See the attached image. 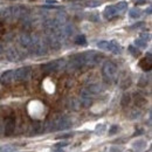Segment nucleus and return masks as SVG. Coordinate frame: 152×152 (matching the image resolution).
<instances>
[{
	"label": "nucleus",
	"instance_id": "obj_1",
	"mask_svg": "<svg viewBox=\"0 0 152 152\" xmlns=\"http://www.w3.org/2000/svg\"><path fill=\"white\" fill-rule=\"evenodd\" d=\"M72 121L68 117H58L53 119L47 124V129L45 131H58V130H66L72 126Z\"/></svg>",
	"mask_w": 152,
	"mask_h": 152
},
{
	"label": "nucleus",
	"instance_id": "obj_2",
	"mask_svg": "<svg viewBox=\"0 0 152 152\" xmlns=\"http://www.w3.org/2000/svg\"><path fill=\"white\" fill-rule=\"evenodd\" d=\"M28 10L26 7H22V6H11L8 8H6L4 11V18L8 20H13V19H20V18H23L26 15H28Z\"/></svg>",
	"mask_w": 152,
	"mask_h": 152
},
{
	"label": "nucleus",
	"instance_id": "obj_3",
	"mask_svg": "<svg viewBox=\"0 0 152 152\" xmlns=\"http://www.w3.org/2000/svg\"><path fill=\"white\" fill-rule=\"evenodd\" d=\"M28 50H31L37 56H42V55L47 54L48 48H47V46L45 45V42L41 39L38 38V37H33V43H32V46H31V48Z\"/></svg>",
	"mask_w": 152,
	"mask_h": 152
},
{
	"label": "nucleus",
	"instance_id": "obj_4",
	"mask_svg": "<svg viewBox=\"0 0 152 152\" xmlns=\"http://www.w3.org/2000/svg\"><path fill=\"white\" fill-rule=\"evenodd\" d=\"M102 74L107 81H113L117 75V67L114 62L105 61L102 66Z\"/></svg>",
	"mask_w": 152,
	"mask_h": 152
},
{
	"label": "nucleus",
	"instance_id": "obj_5",
	"mask_svg": "<svg viewBox=\"0 0 152 152\" xmlns=\"http://www.w3.org/2000/svg\"><path fill=\"white\" fill-rule=\"evenodd\" d=\"M64 67H66V61L63 58H58V60H54V61H50V62H47V63L42 64L41 69L46 73H50V72L61 70Z\"/></svg>",
	"mask_w": 152,
	"mask_h": 152
},
{
	"label": "nucleus",
	"instance_id": "obj_6",
	"mask_svg": "<svg viewBox=\"0 0 152 152\" xmlns=\"http://www.w3.org/2000/svg\"><path fill=\"white\" fill-rule=\"evenodd\" d=\"M45 45L47 46V47H49L50 49H53V50H57V49H60L61 48V41L56 39L54 35H52V34H48L46 39H45Z\"/></svg>",
	"mask_w": 152,
	"mask_h": 152
},
{
	"label": "nucleus",
	"instance_id": "obj_7",
	"mask_svg": "<svg viewBox=\"0 0 152 152\" xmlns=\"http://www.w3.org/2000/svg\"><path fill=\"white\" fill-rule=\"evenodd\" d=\"M29 75H31V67H21L14 70V80L17 81L27 80Z\"/></svg>",
	"mask_w": 152,
	"mask_h": 152
},
{
	"label": "nucleus",
	"instance_id": "obj_8",
	"mask_svg": "<svg viewBox=\"0 0 152 152\" xmlns=\"http://www.w3.org/2000/svg\"><path fill=\"white\" fill-rule=\"evenodd\" d=\"M19 43L20 46L25 49H29L32 43H33V35L29 34H21L19 38Z\"/></svg>",
	"mask_w": 152,
	"mask_h": 152
},
{
	"label": "nucleus",
	"instance_id": "obj_9",
	"mask_svg": "<svg viewBox=\"0 0 152 152\" xmlns=\"http://www.w3.org/2000/svg\"><path fill=\"white\" fill-rule=\"evenodd\" d=\"M91 102H93V98H91V95L84 89V90H82L81 91V98H80V105H82V107H84V108H88V107H90V104H91Z\"/></svg>",
	"mask_w": 152,
	"mask_h": 152
},
{
	"label": "nucleus",
	"instance_id": "obj_10",
	"mask_svg": "<svg viewBox=\"0 0 152 152\" xmlns=\"http://www.w3.org/2000/svg\"><path fill=\"white\" fill-rule=\"evenodd\" d=\"M13 81H14V70H6L5 73H2V75L0 77V82L4 86H7Z\"/></svg>",
	"mask_w": 152,
	"mask_h": 152
},
{
	"label": "nucleus",
	"instance_id": "obj_11",
	"mask_svg": "<svg viewBox=\"0 0 152 152\" xmlns=\"http://www.w3.org/2000/svg\"><path fill=\"white\" fill-rule=\"evenodd\" d=\"M6 57L8 61L11 62H15V61H19L21 56H20V53L15 49V48H10L6 50Z\"/></svg>",
	"mask_w": 152,
	"mask_h": 152
},
{
	"label": "nucleus",
	"instance_id": "obj_12",
	"mask_svg": "<svg viewBox=\"0 0 152 152\" xmlns=\"http://www.w3.org/2000/svg\"><path fill=\"white\" fill-rule=\"evenodd\" d=\"M15 129V121L13 118H8L5 124V136H11Z\"/></svg>",
	"mask_w": 152,
	"mask_h": 152
},
{
	"label": "nucleus",
	"instance_id": "obj_13",
	"mask_svg": "<svg viewBox=\"0 0 152 152\" xmlns=\"http://www.w3.org/2000/svg\"><path fill=\"white\" fill-rule=\"evenodd\" d=\"M146 145H148V143L145 139H137L132 143V149L136 152H140L146 148Z\"/></svg>",
	"mask_w": 152,
	"mask_h": 152
},
{
	"label": "nucleus",
	"instance_id": "obj_14",
	"mask_svg": "<svg viewBox=\"0 0 152 152\" xmlns=\"http://www.w3.org/2000/svg\"><path fill=\"white\" fill-rule=\"evenodd\" d=\"M107 50H109V52H111L114 54H121L122 48H121V46L115 40H113V41H109V45H108V49Z\"/></svg>",
	"mask_w": 152,
	"mask_h": 152
},
{
	"label": "nucleus",
	"instance_id": "obj_15",
	"mask_svg": "<svg viewBox=\"0 0 152 152\" xmlns=\"http://www.w3.org/2000/svg\"><path fill=\"white\" fill-rule=\"evenodd\" d=\"M116 14H117V11H116L115 6H108V7H105V10H104V12H103L104 18L108 20L113 19Z\"/></svg>",
	"mask_w": 152,
	"mask_h": 152
},
{
	"label": "nucleus",
	"instance_id": "obj_16",
	"mask_svg": "<svg viewBox=\"0 0 152 152\" xmlns=\"http://www.w3.org/2000/svg\"><path fill=\"white\" fill-rule=\"evenodd\" d=\"M90 95H97V94H99L101 91H102V86H99V84H97V83H95V84H90L87 89H86Z\"/></svg>",
	"mask_w": 152,
	"mask_h": 152
},
{
	"label": "nucleus",
	"instance_id": "obj_17",
	"mask_svg": "<svg viewBox=\"0 0 152 152\" xmlns=\"http://www.w3.org/2000/svg\"><path fill=\"white\" fill-rule=\"evenodd\" d=\"M129 15H130V18H132V19H138V18H140L142 12H140L139 8L133 7V8H131V10L129 11Z\"/></svg>",
	"mask_w": 152,
	"mask_h": 152
},
{
	"label": "nucleus",
	"instance_id": "obj_18",
	"mask_svg": "<svg viewBox=\"0 0 152 152\" xmlns=\"http://www.w3.org/2000/svg\"><path fill=\"white\" fill-rule=\"evenodd\" d=\"M130 103H131V96L129 95V94H124V95L122 96V99H121V105L123 108H126Z\"/></svg>",
	"mask_w": 152,
	"mask_h": 152
},
{
	"label": "nucleus",
	"instance_id": "obj_19",
	"mask_svg": "<svg viewBox=\"0 0 152 152\" xmlns=\"http://www.w3.org/2000/svg\"><path fill=\"white\" fill-rule=\"evenodd\" d=\"M139 66H140L145 72H146V70L149 72V70L151 69V58H148V60L144 58V60H142L140 63H139Z\"/></svg>",
	"mask_w": 152,
	"mask_h": 152
},
{
	"label": "nucleus",
	"instance_id": "obj_20",
	"mask_svg": "<svg viewBox=\"0 0 152 152\" xmlns=\"http://www.w3.org/2000/svg\"><path fill=\"white\" fill-rule=\"evenodd\" d=\"M115 8H116L117 13L123 12V11H125V10L128 8V2H126V1H119V2L115 6Z\"/></svg>",
	"mask_w": 152,
	"mask_h": 152
},
{
	"label": "nucleus",
	"instance_id": "obj_21",
	"mask_svg": "<svg viewBox=\"0 0 152 152\" xmlns=\"http://www.w3.org/2000/svg\"><path fill=\"white\" fill-rule=\"evenodd\" d=\"M75 43L76 45H78V46H86L87 45V39L84 35H77L75 38Z\"/></svg>",
	"mask_w": 152,
	"mask_h": 152
},
{
	"label": "nucleus",
	"instance_id": "obj_22",
	"mask_svg": "<svg viewBox=\"0 0 152 152\" xmlns=\"http://www.w3.org/2000/svg\"><path fill=\"white\" fill-rule=\"evenodd\" d=\"M134 45H136L137 47H139V48H146V47H148V42H146V41H144L143 39H140V38L136 39Z\"/></svg>",
	"mask_w": 152,
	"mask_h": 152
},
{
	"label": "nucleus",
	"instance_id": "obj_23",
	"mask_svg": "<svg viewBox=\"0 0 152 152\" xmlns=\"http://www.w3.org/2000/svg\"><path fill=\"white\" fill-rule=\"evenodd\" d=\"M108 45H109V41H105V40H102V41H98L97 42V47L102 50H107L108 49Z\"/></svg>",
	"mask_w": 152,
	"mask_h": 152
},
{
	"label": "nucleus",
	"instance_id": "obj_24",
	"mask_svg": "<svg viewBox=\"0 0 152 152\" xmlns=\"http://www.w3.org/2000/svg\"><path fill=\"white\" fill-rule=\"evenodd\" d=\"M128 49H129V52L131 53V55H133L134 57H137V56H139V55H140L139 50H138L137 48H134L133 46H129V48H128Z\"/></svg>",
	"mask_w": 152,
	"mask_h": 152
},
{
	"label": "nucleus",
	"instance_id": "obj_25",
	"mask_svg": "<svg viewBox=\"0 0 152 152\" xmlns=\"http://www.w3.org/2000/svg\"><path fill=\"white\" fill-rule=\"evenodd\" d=\"M0 152H14V146H12V145H4V146H1Z\"/></svg>",
	"mask_w": 152,
	"mask_h": 152
},
{
	"label": "nucleus",
	"instance_id": "obj_26",
	"mask_svg": "<svg viewBox=\"0 0 152 152\" xmlns=\"http://www.w3.org/2000/svg\"><path fill=\"white\" fill-rule=\"evenodd\" d=\"M104 131H105V125H104V124H99V125L96 126L95 132L97 133V134H102Z\"/></svg>",
	"mask_w": 152,
	"mask_h": 152
},
{
	"label": "nucleus",
	"instance_id": "obj_27",
	"mask_svg": "<svg viewBox=\"0 0 152 152\" xmlns=\"http://www.w3.org/2000/svg\"><path fill=\"white\" fill-rule=\"evenodd\" d=\"M87 6H88V7H97V6H101V1H98V0H93V1H89Z\"/></svg>",
	"mask_w": 152,
	"mask_h": 152
},
{
	"label": "nucleus",
	"instance_id": "obj_28",
	"mask_svg": "<svg viewBox=\"0 0 152 152\" xmlns=\"http://www.w3.org/2000/svg\"><path fill=\"white\" fill-rule=\"evenodd\" d=\"M119 130V126L118 125H113L110 129H109V134H115V133L118 132Z\"/></svg>",
	"mask_w": 152,
	"mask_h": 152
},
{
	"label": "nucleus",
	"instance_id": "obj_29",
	"mask_svg": "<svg viewBox=\"0 0 152 152\" xmlns=\"http://www.w3.org/2000/svg\"><path fill=\"white\" fill-rule=\"evenodd\" d=\"M130 84H131V80L128 77V78H125V80H124V83L122 84V88H123V89H126Z\"/></svg>",
	"mask_w": 152,
	"mask_h": 152
},
{
	"label": "nucleus",
	"instance_id": "obj_30",
	"mask_svg": "<svg viewBox=\"0 0 152 152\" xmlns=\"http://www.w3.org/2000/svg\"><path fill=\"white\" fill-rule=\"evenodd\" d=\"M139 38H140V39H143L144 41H146V42H148V40L150 39V34H149V33H142Z\"/></svg>",
	"mask_w": 152,
	"mask_h": 152
},
{
	"label": "nucleus",
	"instance_id": "obj_31",
	"mask_svg": "<svg viewBox=\"0 0 152 152\" xmlns=\"http://www.w3.org/2000/svg\"><path fill=\"white\" fill-rule=\"evenodd\" d=\"M140 115H142V114H140V111H137V110H134L132 114H131V118H132V119H134V118L139 117Z\"/></svg>",
	"mask_w": 152,
	"mask_h": 152
},
{
	"label": "nucleus",
	"instance_id": "obj_32",
	"mask_svg": "<svg viewBox=\"0 0 152 152\" xmlns=\"http://www.w3.org/2000/svg\"><path fill=\"white\" fill-rule=\"evenodd\" d=\"M66 145H68V143H58V144H56L55 146H57V148H63V146H66Z\"/></svg>",
	"mask_w": 152,
	"mask_h": 152
},
{
	"label": "nucleus",
	"instance_id": "obj_33",
	"mask_svg": "<svg viewBox=\"0 0 152 152\" xmlns=\"http://www.w3.org/2000/svg\"><path fill=\"white\" fill-rule=\"evenodd\" d=\"M47 2L48 4H57L56 0H47Z\"/></svg>",
	"mask_w": 152,
	"mask_h": 152
},
{
	"label": "nucleus",
	"instance_id": "obj_34",
	"mask_svg": "<svg viewBox=\"0 0 152 152\" xmlns=\"http://www.w3.org/2000/svg\"><path fill=\"white\" fill-rule=\"evenodd\" d=\"M148 12V14H151V8H148V11H145V13Z\"/></svg>",
	"mask_w": 152,
	"mask_h": 152
},
{
	"label": "nucleus",
	"instance_id": "obj_35",
	"mask_svg": "<svg viewBox=\"0 0 152 152\" xmlns=\"http://www.w3.org/2000/svg\"><path fill=\"white\" fill-rule=\"evenodd\" d=\"M0 133H1V125H0Z\"/></svg>",
	"mask_w": 152,
	"mask_h": 152
}]
</instances>
